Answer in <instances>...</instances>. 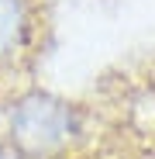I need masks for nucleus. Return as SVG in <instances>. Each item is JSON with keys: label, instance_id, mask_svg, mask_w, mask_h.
Listing matches in <instances>:
<instances>
[{"label": "nucleus", "instance_id": "2", "mask_svg": "<svg viewBox=\"0 0 155 159\" xmlns=\"http://www.w3.org/2000/svg\"><path fill=\"white\" fill-rule=\"evenodd\" d=\"M48 42V0H0V107L35 87Z\"/></svg>", "mask_w": 155, "mask_h": 159}, {"label": "nucleus", "instance_id": "1", "mask_svg": "<svg viewBox=\"0 0 155 159\" xmlns=\"http://www.w3.org/2000/svg\"><path fill=\"white\" fill-rule=\"evenodd\" d=\"M90 139V104L38 83L0 107V152L7 159H80Z\"/></svg>", "mask_w": 155, "mask_h": 159}]
</instances>
